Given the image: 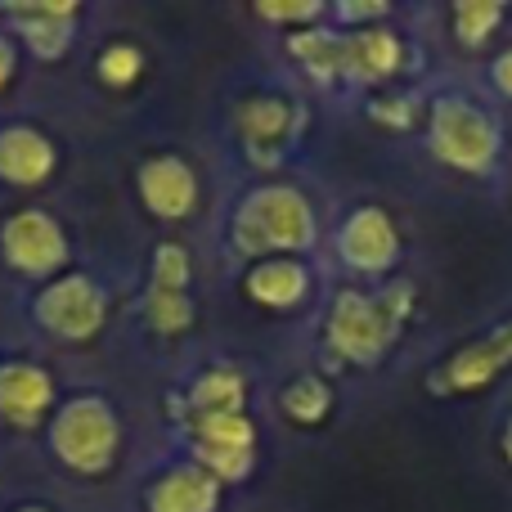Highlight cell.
Listing matches in <instances>:
<instances>
[{
    "instance_id": "11",
    "label": "cell",
    "mask_w": 512,
    "mask_h": 512,
    "mask_svg": "<svg viewBox=\"0 0 512 512\" xmlns=\"http://www.w3.org/2000/svg\"><path fill=\"white\" fill-rule=\"evenodd\" d=\"M508 369H512V319L490 328L477 342L459 346L441 369L427 373V391L432 396H477V391L495 387Z\"/></svg>"
},
{
    "instance_id": "27",
    "label": "cell",
    "mask_w": 512,
    "mask_h": 512,
    "mask_svg": "<svg viewBox=\"0 0 512 512\" xmlns=\"http://www.w3.org/2000/svg\"><path fill=\"white\" fill-rule=\"evenodd\" d=\"M14 77H18V41H14V32L0 23V95L14 86Z\"/></svg>"
},
{
    "instance_id": "5",
    "label": "cell",
    "mask_w": 512,
    "mask_h": 512,
    "mask_svg": "<svg viewBox=\"0 0 512 512\" xmlns=\"http://www.w3.org/2000/svg\"><path fill=\"white\" fill-rule=\"evenodd\" d=\"M32 319L41 333H50L54 342H95L108 324V288L86 270H68L59 279L41 283L32 297Z\"/></svg>"
},
{
    "instance_id": "9",
    "label": "cell",
    "mask_w": 512,
    "mask_h": 512,
    "mask_svg": "<svg viewBox=\"0 0 512 512\" xmlns=\"http://www.w3.org/2000/svg\"><path fill=\"white\" fill-rule=\"evenodd\" d=\"M333 252L360 279H387L400 265L405 239L396 230V216L378 203H360L342 216V225L333 230Z\"/></svg>"
},
{
    "instance_id": "1",
    "label": "cell",
    "mask_w": 512,
    "mask_h": 512,
    "mask_svg": "<svg viewBox=\"0 0 512 512\" xmlns=\"http://www.w3.org/2000/svg\"><path fill=\"white\" fill-rule=\"evenodd\" d=\"M418 306V288L409 279H387L382 288H342L328 306L324 346L351 369H378L391 346L405 337Z\"/></svg>"
},
{
    "instance_id": "19",
    "label": "cell",
    "mask_w": 512,
    "mask_h": 512,
    "mask_svg": "<svg viewBox=\"0 0 512 512\" xmlns=\"http://www.w3.org/2000/svg\"><path fill=\"white\" fill-rule=\"evenodd\" d=\"M283 36H288L283 41L288 45V59L310 81H319V86H337L342 81V27H333L324 18L315 27H297V32H283Z\"/></svg>"
},
{
    "instance_id": "4",
    "label": "cell",
    "mask_w": 512,
    "mask_h": 512,
    "mask_svg": "<svg viewBox=\"0 0 512 512\" xmlns=\"http://www.w3.org/2000/svg\"><path fill=\"white\" fill-rule=\"evenodd\" d=\"M122 441V414L99 391H77V396L59 400L50 427H45V445H50L54 463L81 481L108 477L122 459Z\"/></svg>"
},
{
    "instance_id": "21",
    "label": "cell",
    "mask_w": 512,
    "mask_h": 512,
    "mask_svg": "<svg viewBox=\"0 0 512 512\" xmlns=\"http://www.w3.org/2000/svg\"><path fill=\"white\" fill-rule=\"evenodd\" d=\"M504 23H508V5H499V0H459V5L450 9V32L463 50L490 45V36Z\"/></svg>"
},
{
    "instance_id": "24",
    "label": "cell",
    "mask_w": 512,
    "mask_h": 512,
    "mask_svg": "<svg viewBox=\"0 0 512 512\" xmlns=\"http://www.w3.org/2000/svg\"><path fill=\"white\" fill-rule=\"evenodd\" d=\"M95 72L108 90H131L135 81L149 72V54H144V45H135V41H108L95 59Z\"/></svg>"
},
{
    "instance_id": "14",
    "label": "cell",
    "mask_w": 512,
    "mask_h": 512,
    "mask_svg": "<svg viewBox=\"0 0 512 512\" xmlns=\"http://www.w3.org/2000/svg\"><path fill=\"white\" fill-rule=\"evenodd\" d=\"M0 23L14 32L18 45L36 54L41 63H59L72 50V36L81 23V5L72 0H50V5H5L0 9Z\"/></svg>"
},
{
    "instance_id": "8",
    "label": "cell",
    "mask_w": 512,
    "mask_h": 512,
    "mask_svg": "<svg viewBox=\"0 0 512 512\" xmlns=\"http://www.w3.org/2000/svg\"><path fill=\"white\" fill-rule=\"evenodd\" d=\"M301 126H306V108H301L297 99L279 95V90L248 95L239 108H234L239 144H243L252 167H261V171H274L292 149H297Z\"/></svg>"
},
{
    "instance_id": "18",
    "label": "cell",
    "mask_w": 512,
    "mask_h": 512,
    "mask_svg": "<svg viewBox=\"0 0 512 512\" xmlns=\"http://www.w3.org/2000/svg\"><path fill=\"white\" fill-rule=\"evenodd\" d=\"M180 400H185V418L248 414V378H243L239 364H207Z\"/></svg>"
},
{
    "instance_id": "3",
    "label": "cell",
    "mask_w": 512,
    "mask_h": 512,
    "mask_svg": "<svg viewBox=\"0 0 512 512\" xmlns=\"http://www.w3.org/2000/svg\"><path fill=\"white\" fill-rule=\"evenodd\" d=\"M427 153L459 176H490L504 158V122L468 90H441L423 108Z\"/></svg>"
},
{
    "instance_id": "22",
    "label": "cell",
    "mask_w": 512,
    "mask_h": 512,
    "mask_svg": "<svg viewBox=\"0 0 512 512\" xmlns=\"http://www.w3.org/2000/svg\"><path fill=\"white\" fill-rule=\"evenodd\" d=\"M140 315H144V324H149V333L185 337L189 328H194V319H198L194 292H153V288H144Z\"/></svg>"
},
{
    "instance_id": "26",
    "label": "cell",
    "mask_w": 512,
    "mask_h": 512,
    "mask_svg": "<svg viewBox=\"0 0 512 512\" xmlns=\"http://www.w3.org/2000/svg\"><path fill=\"white\" fill-rule=\"evenodd\" d=\"M418 99L414 95H400V90H387V95H373L369 99V117L378 126H387V131H409L418 117Z\"/></svg>"
},
{
    "instance_id": "25",
    "label": "cell",
    "mask_w": 512,
    "mask_h": 512,
    "mask_svg": "<svg viewBox=\"0 0 512 512\" xmlns=\"http://www.w3.org/2000/svg\"><path fill=\"white\" fill-rule=\"evenodd\" d=\"M252 14L261 18V23H279V27H288V32H297V27L324 23L328 5H319V0H256Z\"/></svg>"
},
{
    "instance_id": "29",
    "label": "cell",
    "mask_w": 512,
    "mask_h": 512,
    "mask_svg": "<svg viewBox=\"0 0 512 512\" xmlns=\"http://www.w3.org/2000/svg\"><path fill=\"white\" fill-rule=\"evenodd\" d=\"M499 450H504V459H508V468H512V414H508L504 432H499Z\"/></svg>"
},
{
    "instance_id": "17",
    "label": "cell",
    "mask_w": 512,
    "mask_h": 512,
    "mask_svg": "<svg viewBox=\"0 0 512 512\" xmlns=\"http://www.w3.org/2000/svg\"><path fill=\"white\" fill-rule=\"evenodd\" d=\"M59 171V144L32 122L0 126V180L14 189H41Z\"/></svg>"
},
{
    "instance_id": "30",
    "label": "cell",
    "mask_w": 512,
    "mask_h": 512,
    "mask_svg": "<svg viewBox=\"0 0 512 512\" xmlns=\"http://www.w3.org/2000/svg\"><path fill=\"white\" fill-rule=\"evenodd\" d=\"M14 512H50L45 504H23V508H14Z\"/></svg>"
},
{
    "instance_id": "16",
    "label": "cell",
    "mask_w": 512,
    "mask_h": 512,
    "mask_svg": "<svg viewBox=\"0 0 512 512\" xmlns=\"http://www.w3.org/2000/svg\"><path fill=\"white\" fill-rule=\"evenodd\" d=\"M225 486L194 459L167 463L158 477H149L140 504L144 512H221Z\"/></svg>"
},
{
    "instance_id": "12",
    "label": "cell",
    "mask_w": 512,
    "mask_h": 512,
    "mask_svg": "<svg viewBox=\"0 0 512 512\" xmlns=\"http://www.w3.org/2000/svg\"><path fill=\"white\" fill-rule=\"evenodd\" d=\"M59 409V382L45 364L32 360H0V423L18 436L50 427Z\"/></svg>"
},
{
    "instance_id": "10",
    "label": "cell",
    "mask_w": 512,
    "mask_h": 512,
    "mask_svg": "<svg viewBox=\"0 0 512 512\" xmlns=\"http://www.w3.org/2000/svg\"><path fill=\"white\" fill-rule=\"evenodd\" d=\"M135 194L140 207L162 225H185L203 203V180H198L194 162L180 153H149L135 167Z\"/></svg>"
},
{
    "instance_id": "20",
    "label": "cell",
    "mask_w": 512,
    "mask_h": 512,
    "mask_svg": "<svg viewBox=\"0 0 512 512\" xmlns=\"http://www.w3.org/2000/svg\"><path fill=\"white\" fill-rule=\"evenodd\" d=\"M337 405V391L324 373H297L279 387V414L297 427H319Z\"/></svg>"
},
{
    "instance_id": "6",
    "label": "cell",
    "mask_w": 512,
    "mask_h": 512,
    "mask_svg": "<svg viewBox=\"0 0 512 512\" xmlns=\"http://www.w3.org/2000/svg\"><path fill=\"white\" fill-rule=\"evenodd\" d=\"M0 261L14 274H23V279L50 283L59 274H68L72 239L54 212L27 203L5 212V221H0Z\"/></svg>"
},
{
    "instance_id": "15",
    "label": "cell",
    "mask_w": 512,
    "mask_h": 512,
    "mask_svg": "<svg viewBox=\"0 0 512 512\" xmlns=\"http://www.w3.org/2000/svg\"><path fill=\"white\" fill-rule=\"evenodd\" d=\"M243 297L261 310H274V315H288V310H301L315 292V274H310L306 256H265V261H252L243 270Z\"/></svg>"
},
{
    "instance_id": "7",
    "label": "cell",
    "mask_w": 512,
    "mask_h": 512,
    "mask_svg": "<svg viewBox=\"0 0 512 512\" xmlns=\"http://www.w3.org/2000/svg\"><path fill=\"white\" fill-rule=\"evenodd\" d=\"M185 432V459L207 468L221 486H239L252 477L261 436H256L252 414H207V418H180Z\"/></svg>"
},
{
    "instance_id": "23",
    "label": "cell",
    "mask_w": 512,
    "mask_h": 512,
    "mask_svg": "<svg viewBox=\"0 0 512 512\" xmlns=\"http://www.w3.org/2000/svg\"><path fill=\"white\" fill-rule=\"evenodd\" d=\"M153 292H194V256L180 239H162L149 261Z\"/></svg>"
},
{
    "instance_id": "13",
    "label": "cell",
    "mask_w": 512,
    "mask_h": 512,
    "mask_svg": "<svg viewBox=\"0 0 512 512\" xmlns=\"http://www.w3.org/2000/svg\"><path fill=\"white\" fill-rule=\"evenodd\" d=\"M405 63L409 41L387 23L342 32V81L351 86H391L396 77H405Z\"/></svg>"
},
{
    "instance_id": "2",
    "label": "cell",
    "mask_w": 512,
    "mask_h": 512,
    "mask_svg": "<svg viewBox=\"0 0 512 512\" xmlns=\"http://www.w3.org/2000/svg\"><path fill=\"white\" fill-rule=\"evenodd\" d=\"M319 243V212L310 194L288 180L252 185L230 212V248L243 261L265 256H306Z\"/></svg>"
},
{
    "instance_id": "28",
    "label": "cell",
    "mask_w": 512,
    "mask_h": 512,
    "mask_svg": "<svg viewBox=\"0 0 512 512\" xmlns=\"http://www.w3.org/2000/svg\"><path fill=\"white\" fill-rule=\"evenodd\" d=\"M490 86H495L504 99H512V45L490 59Z\"/></svg>"
}]
</instances>
